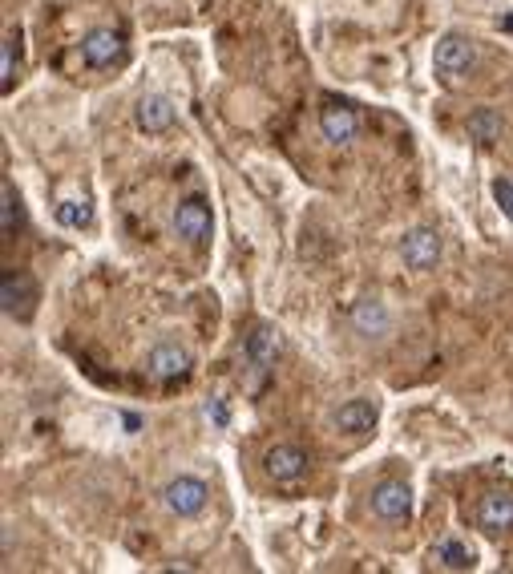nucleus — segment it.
<instances>
[{"mask_svg":"<svg viewBox=\"0 0 513 574\" xmlns=\"http://www.w3.org/2000/svg\"><path fill=\"white\" fill-rule=\"evenodd\" d=\"M279 332L271 328V324H255L251 328V336L243 340V360H247V368H251V389H259L263 380H267V372L275 368V360H279Z\"/></svg>","mask_w":513,"mask_h":574,"instance_id":"1","label":"nucleus"},{"mask_svg":"<svg viewBox=\"0 0 513 574\" xmlns=\"http://www.w3.org/2000/svg\"><path fill=\"white\" fill-rule=\"evenodd\" d=\"M0 304H5L9 320H21V324L33 320V312H37V283H33V275L9 267L5 279H0Z\"/></svg>","mask_w":513,"mask_h":574,"instance_id":"2","label":"nucleus"},{"mask_svg":"<svg viewBox=\"0 0 513 574\" xmlns=\"http://www.w3.org/2000/svg\"><path fill=\"white\" fill-rule=\"evenodd\" d=\"M433 65H437L441 81L453 85L461 73H469V69L477 65V49H473V41H469L465 33H445V37L437 41V49H433Z\"/></svg>","mask_w":513,"mask_h":574,"instance_id":"3","label":"nucleus"},{"mask_svg":"<svg viewBox=\"0 0 513 574\" xmlns=\"http://www.w3.org/2000/svg\"><path fill=\"white\" fill-rule=\"evenodd\" d=\"M126 57V37L118 29H89L81 37V61L89 69H110Z\"/></svg>","mask_w":513,"mask_h":574,"instance_id":"4","label":"nucleus"},{"mask_svg":"<svg viewBox=\"0 0 513 574\" xmlns=\"http://www.w3.org/2000/svg\"><path fill=\"white\" fill-rule=\"evenodd\" d=\"M174 231H178V239H186L194 247L207 243V235H211V207H207V199H198V195L182 199L174 207Z\"/></svg>","mask_w":513,"mask_h":574,"instance_id":"5","label":"nucleus"},{"mask_svg":"<svg viewBox=\"0 0 513 574\" xmlns=\"http://www.w3.org/2000/svg\"><path fill=\"white\" fill-rule=\"evenodd\" d=\"M207 498H211V490L202 486L198 477H174V482L162 490L166 510H170V514H178V518H194V514H202Z\"/></svg>","mask_w":513,"mask_h":574,"instance_id":"6","label":"nucleus"},{"mask_svg":"<svg viewBox=\"0 0 513 574\" xmlns=\"http://www.w3.org/2000/svg\"><path fill=\"white\" fill-rule=\"evenodd\" d=\"M190 352L182 348V344H174V340H162V344H154L150 348V356H146V372L154 376V380H186L190 376Z\"/></svg>","mask_w":513,"mask_h":574,"instance_id":"7","label":"nucleus"},{"mask_svg":"<svg viewBox=\"0 0 513 574\" xmlns=\"http://www.w3.org/2000/svg\"><path fill=\"white\" fill-rule=\"evenodd\" d=\"M400 255H404V263L413 271H429L441 259V235L433 227H413L404 235V243H400Z\"/></svg>","mask_w":513,"mask_h":574,"instance_id":"8","label":"nucleus"},{"mask_svg":"<svg viewBox=\"0 0 513 574\" xmlns=\"http://www.w3.org/2000/svg\"><path fill=\"white\" fill-rule=\"evenodd\" d=\"M408 510H413V490H408L404 482H380L372 490V514L380 522H404Z\"/></svg>","mask_w":513,"mask_h":574,"instance_id":"9","label":"nucleus"},{"mask_svg":"<svg viewBox=\"0 0 513 574\" xmlns=\"http://www.w3.org/2000/svg\"><path fill=\"white\" fill-rule=\"evenodd\" d=\"M263 469H267L271 482L291 486V482H299V477L307 473V453H303V449H295V445H275V449H267Z\"/></svg>","mask_w":513,"mask_h":574,"instance_id":"10","label":"nucleus"},{"mask_svg":"<svg viewBox=\"0 0 513 574\" xmlns=\"http://www.w3.org/2000/svg\"><path fill=\"white\" fill-rule=\"evenodd\" d=\"M356 130H360L356 110H348V106H340V102H328V106L320 110V134H324L332 146H348V142L356 138Z\"/></svg>","mask_w":513,"mask_h":574,"instance_id":"11","label":"nucleus"},{"mask_svg":"<svg viewBox=\"0 0 513 574\" xmlns=\"http://www.w3.org/2000/svg\"><path fill=\"white\" fill-rule=\"evenodd\" d=\"M376 421H380V409H376V401H368V397L344 401V405H340V413H336V429H340V433H352V437L372 433V429H376Z\"/></svg>","mask_w":513,"mask_h":574,"instance_id":"12","label":"nucleus"},{"mask_svg":"<svg viewBox=\"0 0 513 574\" xmlns=\"http://www.w3.org/2000/svg\"><path fill=\"white\" fill-rule=\"evenodd\" d=\"M477 526H481L485 534H505V530H513V498H509V494H489V498H481V506H477Z\"/></svg>","mask_w":513,"mask_h":574,"instance_id":"13","label":"nucleus"},{"mask_svg":"<svg viewBox=\"0 0 513 574\" xmlns=\"http://www.w3.org/2000/svg\"><path fill=\"white\" fill-rule=\"evenodd\" d=\"M138 126L146 134H166L174 126V106L170 98H162V93H146V98L138 102Z\"/></svg>","mask_w":513,"mask_h":574,"instance_id":"14","label":"nucleus"},{"mask_svg":"<svg viewBox=\"0 0 513 574\" xmlns=\"http://www.w3.org/2000/svg\"><path fill=\"white\" fill-rule=\"evenodd\" d=\"M352 328L360 332V336H388V328H392V320H388V308L380 304V300H360L356 308H352Z\"/></svg>","mask_w":513,"mask_h":574,"instance_id":"15","label":"nucleus"},{"mask_svg":"<svg viewBox=\"0 0 513 574\" xmlns=\"http://www.w3.org/2000/svg\"><path fill=\"white\" fill-rule=\"evenodd\" d=\"M433 562H437L441 570H473V566H477V554H473V546H465L461 538H441V542L433 546Z\"/></svg>","mask_w":513,"mask_h":574,"instance_id":"16","label":"nucleus"},{"mask_svg":"<svg viewBox=\"0 0 513 574\" xmlns=\"http://www.w3.org/2000/svg\"><path fill=\"white\" fill-rule=\"evenodd\" d=\"M501 130H505V122H501V114H497V110L481 106V110H473V114H469V138H473L477 146H493V142H501Z\"/></svg>","mask_w":513,"mask_h":574,"instance_id":"17","label":"nucleus"},{"mask_svg":"<svg viewBox=\"0 0 513 574\" xmlns=\"http://www.w3.org/2000/svg\"><path fill=\"white\" fill-rule=\"evenodd\" d=\"M0 227H5V235H17L25 227V211H21V195L17 186L5 178L0 182Z\"/></svg>","mask_w":513,"mask_h":574,"instance_id":"18","label":"nucleus"},{"mask_svg":"<svg viewBox=\"0 0 513 574\" xmlns=\"http://www.w3.org/2000/svg\"><path fill=\"white\" fill-rule=\"evenodd\" d=\"M89 219H93V211H89L85 203H61V207H57V223H61V227H73V231H77V227H89Z\"/></svg>","mask_w":513,"mask_h":574,"instance_id":"19","label":"nucleus"},{"mask_svg":"<svg viewBox=\"0 0 513 574\" xmlns=\"http://www.w3.org/2000/svg\"><path fill=\"white\" fill-rule=\"evenodd\" d=\"M13 57H17V33L5 37V61H0V89H13Z\"/></svg>","mask_w":513,"mask_h":574,"instance_id":"20","label":"nucleus"},{"mask_svg":"<svg viewBox=\"0 0 513 574\" xmlns=\"http://www.w3.org/2000/svg\"><path fill=\"white\" fill-rule=\"evenodd\" d=\"M493 199H497L501 215L513 223V182H509V178H497V182H493Z\"/></svg>","mask_w":513,"mask_h":574,"instance_id":"21","label":"nucleus"},{"mask_svg":"<svg viewBox=\"0 0 513 574\" xmlns=\"http://www.w3.org/2000/svg\"><path fill=\"white\" fill-rule=\"evenodd\" d=\"M207 417H215V425H227V405H223V401H211V405H207Z\"/></svg>","mask_w":513,"mask_h":574,"instance_id":"22","label":"nucleus"}]
</instances>
